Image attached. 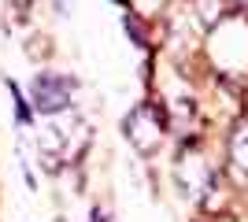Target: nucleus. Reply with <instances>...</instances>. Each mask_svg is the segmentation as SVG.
Wrapping results in <instances>:
<instances>
[{
	"instance_id": "7ed1b4c3",
	"label": "nucleus",
	"mask_w": 248,
	"mask_h": 222,
	"mask_svg": "<svg viewBox=\"0 0 248 222\" xmlns=\"http://www.w3.org/2000/svg\"><path fill=\"white\" fill-rule=\"evenodd\" d=\"M230 163L237 170H248V122H241L230 137Z\"/></svg>"
},
{
	"instance_id": "20e7f679",
	"label": "nucleus",
	"mask_w": 248,
	"mask_h": 222,
	"mask_svg": "<svg viewBox=\"0 0 248 222\" xmlns=\"http://www.w3.org/2000/svg\"><path fill=\"white\" fill-rule=\"evenodd\" d=\"M241 4H248V0H241Z\"/></svg>"
},
{
	"instance_id": "f257e3e1",
	"label": "nucleus",
	"mask_w": 248,
	"mask_h": 222,
	"mask_svg": "<svg viewBox=\"0 0 248 222\" xmlns=\"http://www.w3.org/2000/svg\"><path fill=\"white\" fill-rule=\"evenodd\" d=\"M163 126H167L163 111L155 104H141L126 118V137H130V145H134L137 152H152V148L159 145V137H163Z\"/></svg>"
},
{
	"instance_id": "f03ea898",
	"label": "nucleus",
	"mask_w": 248,
	"mask_h": 222,
	"mask_svg": "<svg viewBox=\"0 0 248 222\" xmlns=\"http://www.w3.org/2000/svg\"><path fill=\"white\" fill-rule=\"evenodd\" d=\"M33 107L41 111V115H63L67 104H71L74 96V82L71 78H63V74H41L37 82H33Z\"/></svg>"
}]
</instances>
